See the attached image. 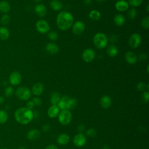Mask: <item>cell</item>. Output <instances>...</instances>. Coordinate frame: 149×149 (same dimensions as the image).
Returning a JSON list of instances; mask_svg holds the SVG:
<instances>
[{"instance_id": "3957f363", "label": "cell", "mask_w": 149, "mask_h": 149, "mask_svg": "<svg viewBox=\"0 0 149 149\" xmlns=\"http://www.w3.org/2000/svg\"><path fill=\"white\" fill-rule=\"evenodd\" d=\"M108 39L103 33H97L93 37V43L98 49H103L107 46Z\"/></svg>"}, {"instance_id": "ac0fdd59", "label": "cell", "mask_w": 149, "mask_h": 149, "mask_svg": "<svg viewBox=\"0 0 149 149\" xmlns=\"http://www.w3.org/2000/svg\"><path fill=\"white\" fill-rule=\"evenodd\" d=\"M45 49L48 53L51 55L56 54L59 51L58 46L54 42H49L45 46Z\"/></svg>"}, {"instance_id": "1f68e13d", "label": "cell", "mask_w": 149, "mask_h": 149, "mask_svg": "<svg viewBox=\"0 0 149 149\" xmlns=\"http://www.w3.org/2000/svg\"><path fill=\"white\" fill-rule=\"evenodd\" d=\"M14 92V90L12 87L11 86H8L5 88L4 90V94L6 97L9 98L11 96H12Z\"/></svg>"}, {"instance_id": "b9f144b4", "label": "cell", "mask_w": 149, "mask_h": 149, "mask_svg": "<svg viewBox=\"0 0 149 149\" xmlns=\"http://www.w3.org/2000/svg\"><path fill=\"white\" fill-rule=\"evenodd\" d=\"M109 40L111 42H116L118 40V37L115 34H112L110 36Z\"/></svg>"}, {"instance_id": "e575fe53", "label": "cell", "mask_w": 149, "mask_h": 149, "mask_svg": "<svg viewBox=\"0 0 149 149\" xmlns=\"http://www.w3.org/2000/svg\"><path fill=\"white\" fill-rule=\"evenodd\" d=\"M77 105V101L76 100V99L73 98H70L69 102V105H68V110L73 109L75 108Z\"/></svg>"}, {"instance_id": "52a82bcc", "label": "cell", "mask_w": 149, "mask_h": 149, "mask_svg": "<svg viewBox=\"0 0 149 149\" xmlns=\"http://www.w3.org/2000/svg\"><path fill=\"white\" fill-rule=\"evenodd\" d=\"M141 42V36L136 33H133L130 35L129 38V45L132 48H136L139 47Z\"/></svg>"}, {"instance_id": "cb8c5ba5", "label": "cell", "mask_w": 149, "mask_h": 149, "mask_svg": "<svg viewBox=\"0 0 149 149\" xmlns=\"http://www.w3.org/2000/svg\"><path fill=\"white\" fill-rule=\"evenodd\" d=\"M107 52L110 57H115L118 55V48L113 44H110L107 48Z\"/></svg>"}, {"instance_id": "30bf717a", "label": "cell", "mask_w": 149, "mask_h": 149, "mask_svg": "<svg viewBox=\"0 0 149 149\" xmlns=\"http://www.w3.org/2000/svg\"><path fill=\"white\" fill-rule=\"evenodd\" d=\"M22 79V77L20 73L17 71H14L10 73L9 81L10 84L12 86H17L21 83Z\"/></svg>"}, {"instance_id": "d6a6232c", "label": "cell", "mask_w": 149, "mask_h": 149, "mask_svg": "<svg viewBox=\"0 0 149 149\" xmlns=\"http://www.w3.org/2000/svg\"><path fill=\"white\" fill-rule=\"evenodd\" d=\"M127 16L130 19H134L136 18V16H137V12H136V10L132 8H130L127 11Z\"/></svg>"}, {"instance_id": "f6af8a7d", "label": "cell", "mask_w": 149, "mask_h": 149, "mask_svg": "<svg viewBox=\"0 0 149 149\" xmlns=\"http://www.w3.org/2000/svg\"><path fill=\"white\" fill-rule=\"evenodd\" d=\"M45 149H58V147L54 144H49L47 146Z\"/></svg>"}, {"instance_id": "7a4b0ae2", "label": "cell", "mask_w": 149, "mask_h": 149, "mask_svg": "<svg viewBox=\"0 0 149 149\" xmlns=\"http://www.w3.org/2000/svg\"><path fill=\"white\" fill-rule=\"evenodd\" d=\"M15 118L16 120L22 125L30 123L34 118V113L26 107H21L17 109L15 112Z\"/></svg>"}, {"instance_id": "484cf974", "label": "cell", "mask_w": 149, "mask_h": 149, "mask_svg": "<svg viewBox=\"0 0 149 149\" xmlns=\"http://www.w3.org/2000/svg\"><path fill=\"white\" fill-rule=\"evenodd\" d=\"M50 7L55 11H59L61 10L62 8L63 5L61 1L58 0H52L49 3Z\"/></svg>"}, {"instance_id": "d590c367", "label": "cell", "mask_w": 149, "mask_h": 149, "mask_svg": "<svg viewBox=\"0 0 149 149\" xmlns=\"http://www.w3.org/2000/svg\"><path fill=\"white\" fill-rule=\"evenodd\" d=\"M48 37L51 41H56V40H57V39L58 38V35L56 32L51 31L48 33Z\"/></svg>"}, {"instance_id": "8fae6325", "label": "cell", "mask_w": 149, "mask_h": 149, "mask_svg": "<svg viewBox=\"0 0 149 149\" xmlns=\"http://www.w3.org/2000/svg\"><path fill=\"white\" fill-rule=\"evenodd\" d=\"M73 141L76 146L78 147H82L86 144V137L83 133H79L74 136Z\"/></svg>"}, {"instance_id": "5bb4252c", "label": "cell", "mask_w": 149, "mask_h": 149, "mask_svg": "<svg viewBox=\"0 0 149 149\" xmlns=\"http://www.w3.org/2000/svg\"><path fill=\"white\" fill-rule=\"evenodd\" d=\"M34 12L39 17H42L47 14V8L44 4L38 3L34 7Z\"/></svg>"}, {"instance_id": "d4e9b609", "label": "cell", "mask_w": 149, "mask_h": 149, "mask_svg": "<svg viewBox=\"0 0 149 149\" xmlns=\"http://www.w3.org/2000/svg\"><path fill=\"white\" fill-rule=\"evenodd\" d=\"M10 36V32L9 30L4 26L0 27V40H6L9 38Z\"/></svg>"}, {"instance_id": "44dd1931", "label": "cell", "mask_w": 149, "mask_h": 149, "mask_svg": "<svg viewBox=\"0 0 149 149\" xmlns=\"http://www.w3.org/2000/svg\"><path fill=\"white\" fill-rule=\"evenodd\" d=\"M70 140V137L68 134L66 133H62L58 136L57 138V142L59 144L63 146L67 144Z\"/></svg>"}, {"instance_id": "bcb514c9", "label": "cell", "mask_w": 149, "mask_h": 149, "mask_svg": "<svg viewBox=\"0 0 149 149\" xmlns=\"http://www.w3.org/2000/svg\"><path fill=\"white\" fill-rule=\"evenodd\" d=\"M77 129H78V130H79V131L80 132H82L84 131V130H85V127H84V125H79Z\"/></svg>"}, {"instance_id": "9f6ffc18", "label": "cell", "mask_w": 149, "mask_h": 149, "mask_svg": "<svg viewBox=\"0 0 149 149\" xmlns=\"http://www.w3.org/2000/svg\"><path fill=\"white\" fill-rule=\"evenodd\" d=\"M1 149H8V148H1Z\"/></svg>"}, {"instance_id": "ba28073f", "label": "cell", "mask_w": 149, "mask_h": 149, "mask_svg": "<svg viewBox=\"0 0 149 149\" xmlns=\"http://www.w3.org/2000/svg\"><path fill=\"white\" fill-rule=\"evenodd\" d=\"M95 56V51L91 48L85 49L81 55L83 60L86 62H90L93 61Z\"/></svg>"}, {"instance_id": "f1b7e54d", "label": "cell", "mask_w": 149, "mask_h": 149, "mask_svg": "<svg viewBox=\"0 0 149 149\" xmlns=\"http://www.w3.org/2000/svg\"><path fill=\"white\" fill-rule=\"evenodd\" d=\"M8 113L2 109L0 110V124H3L8 120Z\"/></svg>"}, {"instance_id": "9c48e42d", "label": "cell", "mask_w": 149, "mask_h": 149, "mask_svg": "<svg viewBox=\"0 0 149 149\" xmlns=\"http://www.w3.org/2000/svg\"><path fill=\"white\" fill-rule=\"evenodd\" d=\"M72 31L75 35H80L82 34L85 30L84 23L80 20L75 22L72 24Z\"/></svg>"}, {"instance_id": "8992f818", "label": "cell", "mask_w": 149, "mask_h": 149, "mask_svg": "<svg viewBox=\"0 0 149 149\" xmlns=\"http://www.w3.org/2000/svg\"><path fill=\"white\" fill-rule=\"evenodd\" d=\"M36 29L38 32L42 34H45L49 31L50 26L46 20L44 19H40L36 22Z\"/></svg>"}, {"instance_id": "8d00e7d4", "label": "cell", "mask_w": 149, "mask_h": 149, "mask_svg": "<svg viewBox=\"0 0 149 149\" xmlns=\"http://www.w3.org/2000/svg\"><path fill=\"white\" fill-rule=\"evenodd\" d=\"M137 89L140 91H144V90L147 88V84L144 82H139L137 84Z\"/></svg>"}, {"instance_id": "9a60e30c", "label": "cell", "mask_w": 149, "mask_h": 149, "mask_svg": "<svg viewBox=\"0 0 149 149\" xmlns=\"http://www.w3.org/2000/svg\"><path fill=\"white\" fill-rule=\"evenodd\" d=\"M44 85L41 83H35L31 88V92L35 95L38 96L42 94L44 91Z\"/></svg>"}, {"instance_id": "60d3db41", "label": "cell", "mask_w": 149, "mask_h": 149, "mask_svg": "<svg viewBox=\"0 0 149 149\" xmlns=\"http://www.w3.org/2000/svg\"><path fill=\"white\" fill-rule=\"evenodd\" d=\"M147 55L145 53H141L137 56V59H139L141 61H144L147 59Z\"/></svg>"}, {"instance_id": "f5cc1de1", "label": "cell", "mask_w": 149, "mask_h": 149, "mask_svg": "<svg viewBox=\"0 0 149 149\" xmlns=\"http://www.w3.org/2000/svg\"><path fill=\"white\" fill-rule=\"evenodd\" d=\"M148 69H149V65H148L147 66V72L148 73H149V70H148Z\"/></svg>"}, {"instance_id": "74e56055", "label": "cell", "mask_w": 149, "mask_h": 149, "mask_svg": "<svg viewBox=\"0 0 149 149\" xmlns=\"http://www.w3.org/2000/svg\"><path fill=\"white\" fill-rule=\"evenodd\" d=\"M86 134L88 137H95L97 134V131L93 128H90L86 131Z\"/></svg>"}, {"instance_id": "d6986e66", "label": "cell", "mask_w": 149, "mask_h": 149, "mask_svg": "<svg viewBox=\"0 0 149 149\" xmlns=\"http://www.w3.org/2000/svg\"><path fill=\"white\" fill-rule=\"evenodd\" d=\"M59 113V108L57 105H52L48 109L47 114L51 118H56Z\"/></svg>"}, {"instance_id": "836d02e7", "label": "cell", "mask_w": 149, "mask_h": 149, "mask_svg": "<svg viewBox=\"0 0 149 149\" xmlns=\"http://www.w3.org/2000/svg\"><path fill=\"white\" fill-rule=\"evenodd\" d=\"M143 0H127V2L129 5L132 7H138L143 2Z\"/></svg>"}, {"instance_id": "f907efd6", "label": "cell", "mask_w": 149, "mask_h": 149, "mask_svg": "<svg viewBox=\"0 0 149 149\" xmlns=\"http://www.w3.org/2000/svg\"><path fill=\"white\" fill-rule=\"evenodd\" d=\"M102 149H110L109 147L107 145H104L102 147Z\"/></svg>"}, {"instance_id": "4316f807", "label": "cell", "mask_w": 149, "mask_h": 149, "mask_svg": "<svg viewBox=\"0 0 149 149\" xmlns=\"http://www.w3.org/2000/svg\"><path fill=\"white\" fill-rule=\"evenodd\" d=\"M61 97L57 92H53L50 96V102L52 105H57Z\"/></svg>"}, {"instance_id": "816d5d0a", "label": "cell", "mask_w": 149, "mask_h": 149, "mask_svg": "<svg viewBox=\"0 0 149 149\" xmlns=\"http://www.w3.org/2000/svg\"><path fill=\"white\" fill-rule=\"evenodd\" d=\"M146 10L147 11V12H149V5L147 4L146 6Z\"/></svg>"}, {"instance_id": "4dcf8cb0", "label": "cell", "mask_w": 149, "mask_h": 149, "mask_svg": "<svg viewBox=\"0 0 149 149\" xmlns=\"http://www.w3.org/2000/svg\"><path fill=\"white\" fill-rule=\"evenodd\" d=\"M141 26L144 29H148L149 28V16H148L144 17L141 20Z\"/></svg>"}, {"instance_id": "4fadbf2b", "label": "cell", "mask_w": 149, "mask_h": 149, "mask_svg": "<svg viewBox=\"0 0 149 149\" xmlns=\"http://www.w3.org/2000/svg\"><path fill=\"white\" fill-rule=\"evenodd\" d=\"M115 8L119 12H125L129 7L128 2L125 0H119L115 3Z\"/></svg>"}, {"instance_id": "db71d44e", "label": "cell", "mask_w": 149, "mask_h": 149, "mask_svg": "<svg viewBox=\"0 0 149 149\" xmlns=\"http://www.w3.org/2000/svg\"><path fill=\"white\" fill-rule=\"evenodd\" d=\"M35 2H40L41 1V0H33Z\"/></svg>"}, {"instance_id": "e0dca14e", "label": "cell", "mask_w": 149, "mask_h": 149, "mask_svg": "<svg viewBox=\"0 0 149 149\" xmlns=\"http://www.w3.org/2000/svg\"><path fill=\"white\" fill-rule=\"evenodd\" d=\"M40 137V132L38 129H33L30 130L27 134V138L31 141L37 140Z\"/></svg>"}, {"instance_id": "83f0119b", "label": "cell", "mask_w": 149, "mask_h": 149, "mask_svg": "<svg viewBox=\"0 0 149 149\" xmlns=\"http://www.w3.org/2000/svg\"><path fill=\"white\" fill-rule=\"evenodd\" d=\"M89 17L94 21L98 20L101 17V13L97 10H92L88 14Z\"/></svg>"}, {"instance_id": "7dc6e473", "label": "cell", "mask_w": 149, "mask_h": 149, "mask_svg": "<svg viewBox=\"0 0 149 149\" xmlns=\"http://www.w3.org/2000/svg\"><path fill=\"white\" fill-rule=\"evenodd\" d=\"M83 2L86 6H90L92 3V0H84Z\"/></svg>"}, {"instance_id": "5b68a950", "label": "cell", "mask_w": 149, "mask_h": 149, "mask_svg": "<svg viewBox=\"0 0 149 149\" xmlns=\"http://www.w3.org/2000/svg\"><path fill=\"white\" fill-rule=\"evenodd\" d=\"M72 115L71 112L68 109L62 110L58 114V120L61 124L67 125L71 122Z\"/></svg>"}, {"instance_id": "f35d334b", "label": "cell", "mask_w": 149, "mask_h": 149, "mask_svg": "<svg viewBox=\"0 0 149 149\" xmlns=\"http://www.w3.org/2000/svg\"><path fill=\"white\" fill-rule=\"evenodd\" d=\"M35 106H37V107H40L41 105L42 104V100L38 98V97H34L32 100Z\"/></svg>"}, {"instance_id": "f546056e", "label": "cell", "mask_w": 149, "mask_h": 149, "mask_svg": "<svg viewBox=\"0 0 149 149\" xmlns=\"http://www.w3.org/2000/svg\"><path fill=\"white\" fill-rule=\"evenodd\" d=\"M10 21V17L7 14H4L3 15H2L0 19L1 23L4 26L8 24L9 23Z\"/></svg>"}, {"instance_id": "c3c4849f", "label": "cell", "mask_w": 149, "mask_h": 149, "mask_svg": "<svg viewBox=\"0 0 149 149\" xmlns=\"http://www.w3.org/2000/svg\"><path fill=\"white\" fill-rule=\"evenodd\" d=\"M5 101V98L2 96H0V104L3 103Z\"/></svg>"}, {"instance_id": "ab89813d", "label": "cell", "mask_w": 149, "mask_h": 149, "mask_svg": "<svg viewBox=\"0 0 149 149\" xmlns=\"http://www.w3.org/2000/svg\"><path fill=\"white\" fill-rule=\"evenodd\" d=\"M142 99L144 102H148L149 100V94L148 91H144L143 93L142 94Z\"/></svg>"}, {"instance_id": "ffe728a7", "label": "cell", "mask_w": 149, "mask_h": 149, "mask_svg": "<svg viewBox=\"0 0 149 149\" xmlns=\"http://www.w3.org/2000/svg\"><path fill=\"white\" fill-rule=\"evenodd\" d=\"M100 103L102 108H108L112 104V100L109 96L105 95L101 98Z\"/></svg>"}, {"instance_id": "2e32d148", "label": "cell", "mask_w": 149, "mask_h": 149, "mask_svg": "<svg viewBox=\"0 0 149 149\" xmlns=\"http://www.w3.org/2000/svg\"><path fill=\"white\" fill-rule=\"evenodd\" d=\"M70 98L68 96H63L61 98L60 100L57 104V106L59 107V109H68V105Z\"/></svg>"}, {"instance_id": "603a6c76", "label": "cell", "mask_w": 149, "mask_h": 149, "mask_svg": "<svg viewBox=\"0 0 149 149\" xmlns=\"http://www.w3.org/2000/svg\"><path fill=\"white\" fill-rule=\"evenodd\" d=\"M10 10V5L6 1H0V12L4 14H7Z\"/></svg>"}, {"instance_id": "277c9868", "label": "cell", "mask_w": 149, "mask_h": 149, "mask_svg": "<svg viewBox=\"0 0 149 149\" xmlns=\"http://www.w3.org/2000/svg\"><path fill=\"white\" fill-rule=\"evenodd\" d=\"M15 95L19 99L23 101H27L30 99L31 95V92L29 88L24 86H22L16 89Z\"/></svg>"}, {"instance_id": "ee69618b", "label": "cell", "mask_w": 149, "mask_h": 149, "mask_svg": "<svg viewBox=\"0 0 149 149\" xmlns=\"http://www.w3.org/2000/svg\"><path fill=\"white\" fill-rule=\"evenodd\" d=\"M50 128H51V126H50V125L49 124H45V125H43V126L42 127L43 131L45 132H48Z\"/></svg>"}, {"instance_id": "7c38bea8", "label": "cell", "mask_w": 149, "mask_h": 149, "mask_svg": "<svg viewBox=\"0 0 149 149\" xmlns=\"http://www.w3.org/2000/svg\"><path fill=\"white\" fill-rule=\"evenodd\" d=\"M125 59L129 64L133 65L136 63L138 59L137 55L134 52L132 51H127L125 54Z\"/></svg>"}, {"instance_id": "7bdbcfd3", "label": "cell", "mask_w": 149, "mask_h": 149, "mask_svg": "<svg viewBox=\"0 0 149 149\" xmlns=\"http://www.w3.org/2000/svg\"><path fill=\"white\" fill-rule=\"evenodd\" d=\"M34 106H35V105H34V103H33V102L32 100L29 101L27 102V104H26V108H29V109H33Z\"/></svg>"}, {"instance_id": "6da1fadb", "label": "cell", "mask_w": 149, "mask_h": 149, "mask_svg": "<svg viewBox=\"0 0 149 149\" xmlns=\"http://www.w3.org/2000/svg\"><path fill=\"white\" fill-rule=\"evenodd\" d=\"M56 23L58 28L61 30H67L73 23V17L70 13L66 11H62L56 16Z\"/></svg>"}, {"instance_id": "7402d4cb", "label": "cell", "mask_w": 149, "mask_h": 149, "mask_svg": "<svg viewBox=\"0 0 149 149\" xmlns=\"http://www.w3.org/2000/svg\"><path fill=\"white\" fill-rule=\"evenodd\" d=\"M113 22L116 26H122L125 24L126 22V19L125 16L122 14L118 13L114 16Z\"/></svg>"}, {"instance_id": "6f0895ef", "label": "cell", "mask_w": 149, "mask_h": 149, "mask_svg": "<svg viewBox=\"0 0 149 149\" xmlns=\"http://www.w3.org/2000/svg\"><path fill=\"white\" fill-rule=\"evenodd\" d=\"M0 86H1V84H0Z\"/></svg>"}, {"instance_id": "681fc988", "label": "cell", "mask_w": 149, "mask_h": 149, "mask_svg": "<svg viewBox=\"0 0 149 149\" xmlns=\"http://www.w3.org/2000/svg\"><path fill=\"white\" fill-rule=\"evenodd\" d=\"M95 1L98 3H102L106 1V0H95Z\"/></svg>"}, {"instance_id": "11a10c76", "label": "cell", "mask_w": 149, "mask_h": 149, "mask_svg": "<svg viewBox=\"0 0 149 149\" xmlns=\"http://www.w3.org/2000/svg\"><path fill=\"white\" fill-rule=\"evenodd\" d=\"M19 149H27V148L24 147H19Z\"/></svg>"}]
</instances>
